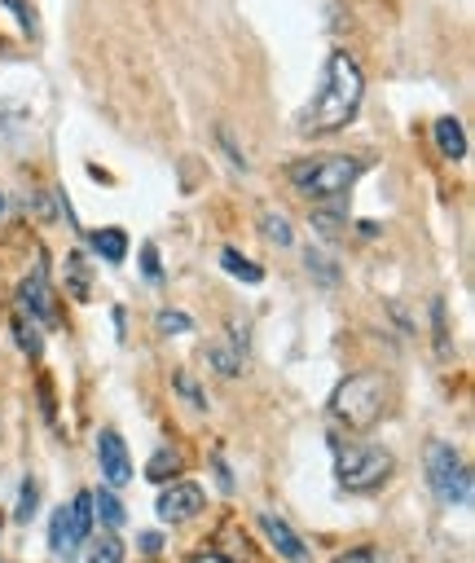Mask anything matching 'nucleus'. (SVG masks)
I'll return each mask as SVG.
<instances>
[{"instance_id": "1", "label": "nucleus", "mask_w": 475, "mask_h": 563, "mask_svg": "<svg viewBox=\"0 0 475 563\" xmlns=\"http://www.w3.org/2000/svg\"><path fill=\"white\" fill-rule=\"evenodd\" d=\"M361 97H366V75L352 53H330L326 62V80L317 88V97L308 102V110L300 115V128L304 132H339L357 119L361 110Z\"/></svg>"}, {"instance_id": "2", "label": "nucleus", "mask_w": 475, "mask_h": 563, "mask_svg": "<svg viewBox=\"0 0 475 563\" xmlns=\"http://www.w3.org/2000/svg\"><path fill=\"white\" fill-rule=\"evenodd\" d=\"M388 396H392L388 374L357 370L339 383L335 396H330V414H335L348 432H370V427L383 418V410H388Z\"/></svg>"}, {"instance_id": "3", "label": "nucleus", "mask_w": 475, "mask_h": 563, "mask_svg": "<svg viewBox=\"0 0 475 563\" xmlns=\"http://www.w3.org/2000/svg\"><path fill=\"white\" fill-rule=\"evenodd\" d=\"M286 176L313 203H335V198H344L357 185L361 159H348V154H308V159H295L286 168Z\"/></svg>"}, {"instance_id": "4", "label": "nucleus", "mask_w": 475, "mask_h": 563, "mask_svg": "<svg viewBox=\"0 0 475 563\" xmlns=\"http://www.w3.org/2000/svg\"><path fill=\"white\" fill-rule=\"evenodd\" d=\"M396 458L383 445H348L335 458V480L348 493H374L379 484H388Z\"/></svg>"}, {"instance_id": "5", "label": "nucleus", "mask_w": 475, "mask_h": 563, "mask_svg": "<svg viewBox=\"0 0 475 563\" xmlns=\"http://www.w3.org/2000/svg\"><path fill=\"white\" fill-rule=\"evenodd\" d=\"M427 480H432L436 498L445 506H471V467L449 440H432L427 445Z\"/></svg>"}, {"instance_id": "6", "label": "nucleus", "mask_w": 475, "mask_h": 563, "mask_svg": "<svg viewBox=\"0 0 475 563\" xmlns=\"http://www.w3.org/2000/svg\"><path fill=\"white\" fill-rule=\"evenodd\" d=\"M93 537V493H80L66 506H58L49 520V550L62 563H71V555Z\"/></svg>"}, {"instance_id": "7", "label": "nucleus", "mask_w": 475, "mask_h": 563, "mask_svg": "<svg viewBox=\"0 0 475 563\" xmlns=\"http://www.w3.org/2000/svg\"><path fill=\"white\" fill-rule=\"evenodd\" d=\"M203 506H207L203 484H194V480H176V484H168V489L159 493L154 511H159V520H163V524H185V520H194V515L203 511Z\"/></svg>"}, {"instance_id": "8", "label": "nucleus", "mask_w": 475, "mask_h": 563, "mask_svg": "<svg viewBox=\"0 0 475 563\" xmlns=\"http://www.w3.org/2000/svg\"><path fill=\"white\" fill-rule=\"evenodd\" d=\"M97 467H102L110 489H124V484L132 480V454H128L124 436H119L115 427H106V432L97 436Z\"/></svg>"}, {"instance_id": "9", "label": "nucleus", "mask_w": 475, "mask_h": 563, "mask_svg": "<svg viewBox=\"0 0 475 563\" xmlns=\"http://www.w3.org/2000/svg\"><path fill=\"white\" fill-rule=\"evenodd\" d=\"M18 300H22V308H27L36 322H44V326H58V304H53V295H49V282H44V269H36L31 278H22V286H18Z\"/></svg>"}, {"instance_id": "10", "label": "nucleus", "mask_w": 475, "mask_h": 563, "mask_svg": "<svg viewBox=\"0 0 475 563\" xmlns=\"http://www.w3.org/2000/svg\"><path fill=\"white\" fill-rule=\"evenodd\" d=\"M260 528H264V537H269V546L278 550L282 559H291V563H300L308 550H304V542L295 537V528L286 524V520H278V515H260Z\"/></svg>"}, {"instance_id": "11", "label": "nucleus", "mask_w": 475, "mask_h": 563, "mask_svg": "<svg viewBox=\"0 0 475 563\" xmlns=\"http://www.w3.org/2000/svg\"><path fill=\"white\" fill-rule=\"evenodd\" d=\"M432 132H436V150L445 154V159H454V163L467 159V128H462L454 115H440Z\"/></svg>"}, {"instance_id": "12", "label": "nucleus", "mask_w": 475, "mask_h": 563, "mask_svg": "<svg viewBox=\"0 0 475 563\" xmlns=\"http://www.w3.org/2000/svg\"><path fill=\"white\" fill-rule=\"evenodd\" d=\"M93 515H97V520H102V528H106V533H115V528H124V520H128V515H124V502H119L110 489L93 493Z\"/></svg>"}, {"instance_id": "13", "label": "nucleus", "mask_w": 475, "mask_h": 563, "mask_svg": "<svg viewBox=\"0 0 475 563\" xmlns=\"http://www.w3.org/2000/svg\"><path fill=\"white\" fill-rule=\"evenodd\" d=\"M260 234L269 247H295V229L282 212H260Z\"/></svg>"}, {"instance_id": "14", "label": "nucleus", "mask_w": 475, "mask_h": 563, "mask_svg": "<svg viewBox=\"0 0 475 563\" xmlns=\"http://www.w3.org/2000/svg\"><path fill=\"white\" fill-rule=\"evenodd\" d=\"M207 361H212L225 379H238V374L247 370V357H242V348H234V344H212L207 348Z\"/></svg>"}, {"instance_id": "15", "label": "nucleus", "mask_w": 475, "mask_h": 563, "mask_svg": "<svg viewBox=\"0 0 475 563\" xmlns=\"http://www.w3.org/2000/svg\"><path fill=\"white\" fill-rule=\"evenodd\" d=\"M84 563H124V542H119V533L88 537V555H84Z\"/></svg>"}, {"instance_id": "16", "label": "nucleus", "mask_w": 475, "mask_h": 563, "mask_svg": "<svg viewBox=\"0 0 475 563\" xmlns=\"http://www.w3.org/2000/svg\"><path fill=\"white\" fill-rule=\"evenodd\" d=\"M93 251H97V256H106L110 264H119L128 256V234H124V229H97V234H93Z\"/></svg>"}, {"instance_id": "17", "label": "nucleus", "mask_w": 475, "mask_h": 563, "mask_svg": "<svg viewBox=\"0 0 475 563\" xmlns=\"http://www.w3.org/2000/svg\"><path fill=\"white\" fill-rule=\"evenodd\" d=\"M220 269H225V273H234V278H242L247 286L264 282V269H260V264H251L247 256H238V251H220Z\"/></svg>"}, {"instance_id": "18", "label": "nucleus", "mask_w": 475, "mask_h": 563, "mask_svg": "<svg viewBox=\"0 0 475 563\" xmlns=\"http://www.w3.org/2000/svg\"><path fill=\"white\" fill-rule=\"evenodd\" d=\"M304 264H308V273H313V278L326 286V291H330V286H339V264H335V260H326L317 247H308V251H304Z\"/></svg>"}, {"instance_id": "19", "label": "nucleus", "mask_w": 475, "mask_h": 563, "mask_svg": "<svg viewBox=\"0 0 475 563\" xmlns=\"http://www.w3.org/2000/svg\"><path fill=\"white\" fill-rule=\"evenodd\" d=\"M14 339H18V348L27 352V357H40V352H44V339H40V330L27 326V313L14 317Z\"/></svg>"}, {"instance_id": "20", "label": "nucleus", "mask_w": 475, "mask_h": 563, "mask_svg": "<svg viewBox=\"0 0 475 563\" xmlns=\"http://www.w3.org/2000/svg\"><path fill=\"white\" fill-rule=\"evenodd\" d=\"M36 506H40V484L27 476V480H22V489H18V511H14V520L27 524L31 515H36Z\"/></svg>"}, {"instance_id": "21", "label": "nucleus", "mask_w": 475, "mask_h": 563, "mask_svg": "<svg viewBox=\"0 0 475 563\" xmlns=\"http://www.w3.org/2000/svg\"><path fill=\"white\" fill-rule=\"evenodd\" d=\"M432 326H436V357H449V317H445V300H432Z\"/></svg>"}, {"instance_id": "22", "label": "nucleus", "mask_w": 475, "mask_h": 563, "mask_svg": "<svg viewBox=\"0 0 475 563\" xmlns=\"http://www.w3.org/2000/svg\"><path fill=\"white\" fill-rule=\"evenodd\" d=\"M176 467H181V458H176V454H168V449H159V454H154V462L146 467V476L163 484L168 476H176Z\"/></svg>"}, {"instance_id": "23", "label": "nucleus", "mask_w": 475, "mask_h": 563, "mask_svg": "<svg viewBox=\"0 0 475 563\" xmlns=\"http://www.w3.org/2000/svg\"><path fill=\"white\" fill-rule=\"evenodd\" d=\"M0 5H5L9 14L22 22V31H27V36H36V31H40V22H36V14L27 9V0H0Z\"/></svg>"}, {"instance_id": "24", "label": "nucleus", "mask_w": 475, "mask_h": 563, "mask_svg": "<svg viewBox=\"0 0 475 563\" xmlns=\"http://www.w3.org/2000/svg\"><path fill=\"white\" fill-rule=\"evenodd\" d=\"M190 326L194 322L185 313H176V308H163V313H159V330H163V335H185Z\"/></svg>"}, {"instance_id": "25", "label": "nucleus", "mask_w": 475, "mask_h": 563, "mask_svg": "<svg viewBox=\"0 0 475 563\" xmlns=\"http://www.w3.org/2000/svg\"><path fill=\"white\" fill-rule=\"evenodd\" d=\"M141 269H146V282H150V286H163V269H159V251H154V247H141Z\"/></svg>"}, {"instance_id": "26", "label": "nucleus", "mask_w": 475, "mask_h": 563, "mask_svg": "<svg viewBox=\"0 0 475 563\" xmlns=\"http://www.w3.org/2000/svg\"><path fill=\"white\" fill-rule=\"evenodd\" d=\"M176 392H181V396H185V401H190V405H198V410H207L203 392L194 388V379H190V374H176Z\"/></svg>"}, {"instance_id": "27", "label": "nucleus", "mask_w": 475, "mask_h": 563, "mask_svg": "<svg viewBox=\"0 0 475 563\" xmlns=\"http://www.w3.org/2000/svg\"><path fill=\"white\" fill-rule=\"evenodd\" d=\"M220 146H225V154H229V163H234L238 172H247V154H242L238 146H234V137H229V128H220Z\"/></svg>"}, {"instance_id": "28", "label": "nucleus", "mask_w": 475, "mask_h": 563, "mask_svg": "<svg viewBox=\"0 0 475 563\" xmlns=\"http://www.w3.org/2000/svg\"><path fill=\"white\" fill-rule=\"evenodd\" d=\"M379 555H374V546H357V550H348V555H339L335 563H374Z\"/></svg>"}, {"instance_id": "29", "label": "nucleus", "mask_w": 475, "mask_h": 563, "mask_svg": "<svg viewBox=\"0 0 475 563\" xmlns=\"http://www.w3.org/2000/svg\"><path fill=\"white\" fill-rule=\"evenodd\" d=\"M194 563H234V559H229V555H216V550H207V555H198Z\"/></svg>"}, {"instance_id": "30", "label": "nucleus", "mask_w": 475, "mask_h": 563, "mask_svg": "<svg viewBox=\"0 0 475 563\" xmlns=\"http://www.w3.org/2000/svg\"><path fill=\"white\" fill-rule=\"evenodd\" d=\"M141 546H146V550H159L163 537H159V533H146V537H141Z\"/></svg>"}, {"instance_id": "31", "label": "nucleus", "mask_w": 475, "mask_h": 563, "mask_svg": "<svg viewBox=\"0 0 475 563\" xmlns=\"http://www.w3.org/2000/svg\"><path fill=\"white\" fill-rule=\"evenodd\" d=\"M0 212H5V198H0Z\"/></svg>"}]
</instances>
